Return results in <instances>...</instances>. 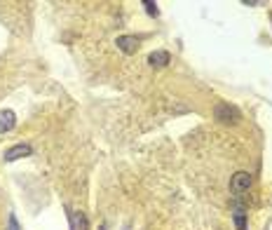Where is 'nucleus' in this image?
Here are the masks:
<instances>
[{
    "mask_svg": "<svg viewBox=\"0 0 272 230\" xmlns=\"http://www.w3.org/2000/svg\"><path fill=\"white\" fill-rule=\"evenodd\" d=\"M214 118H216L218 122H223V125H235V122L242 120V113H239L235 106H230V103H216Z\"/></svg>",
    "mask_w": 272,
    "mask_h": 230,
    "instance_id": "nucleus-1",
    "label": "nucleus"
},
{
    "mask_svg": "<svg viewBox=\"0 0 272 230\" xmlns=\"http://www.w3.org/2000/svg\"><path fill=\"white\" fill-rule=\"evenodd\" d=\"M249 188H251V174H249V171H237V174L230 179V193L237 195V197L249 193Z\"/></svg>",
    "mask_w": 272,
    "mask_h": 230,
    "instance_id": "nucleus-2",
    "label": "nucleus"
},
{
    "mask_svg": "<svg viewBox=\"0 0 272 230\" xmlns=\"http://www.w3.org/2000/svg\"><path fill=\"white\" fill-rule=\"evenodd\" d=\"M115 45H117V49H120V52H125V54H134V52L141 47V38H136V36H120L117 40H115Z\"/></svg>",
    "mask_w": 272,
    "mask_h": 230,
    "instance_id": "nucleus-3",
    "label": "nucleus"
},
{
    "mask_svg": "<svg viewBox=\"0 0 272 230\" xmlns=\"http://www.w3.org/2000/svg\"><path fill=\"white\" fill-rule=\"evenodd\" d=\"M14 125H17V115H14V110H10V108L0 110V134L12 132Z\"/></svg>",
    "mask_w": 272,
    "mask_h": 230,
    "instance_id": "nucleus-4",
    "label": "nucleus"
},
{
    "mask_svg": "<svg viewBox=\"0 0 272 230\" xmlns=\"http://www.w3.org/2000/svg\"><path fill=\"white\" fill-rule=\"evenodd\" d=\"M26 155H31V146L17 143V146H12V148H7L5 151V162H14V160L26 158Z\"/></svg>",
    "mask_w": 272,
    "mask_h": 230,
    "instance_id": "nucleus-5",
    "label": "nucleus"
},
{
    "mask_svg": "<svg viewBox=\"0 0 272 230\" xmlns=\"http://www.w3.org/2000/svg\"><path fill=\"white\" fill-rule=\"evenodd\" d=\"M171 61V56H169V52H164V49H158V52H153L150 56H148V64H150L153 68H162V66H167Z\"/></svg>",
    "mask_w": 272,
    "mask_h": 230,
    "instance_id": "nucleus-6",
    "label": "nucleus"
},
{
    "mask_svg": "<svg viewBox=\"0 0 272 230\" xmlns=\"http://www.w3.org/2000/svg\"><path fill=\"white\" fill-rule=\"evenodd\" d=\"M71 230H89V221L82 212H71Z\"/></svg>",
    "mask_w": 272,
    "mask_h": 230,
    "instance_id": "nucleus-7",
    "label": "nucleus"
},
{
    "mask_svg": "<svg viewBox=\"0 0 272 230\" xmlns=\"http://www.w3.org/2000/svg\"><path fill=\"white\" fill-rule=\"evenodd\" d=\"M232 218H235L237 230H249V228H247V214H244V209H235Z\"/></svg>",
    "mask_w": 272,
    "mask_h": 230,
    "instance_id": "nucleus-8",
    "label": "nucleus"
},
{
    "mask_svg": "<svg viewBox=\"0 0 272 230\" xmlns=\"http://www.w3.org/2000/svg\"><path fill=\"white\" fill-rule=\"evenodd\" d=\"M143 7H145V12L150 14V17H158V14H160V10H158V5H155V3H148V0H145Z\"/></svg>",
    "mask_w": 272,
    "mask_h": 230,
    "instance_id": "nucleus-9",
    "label": "nucleus"
},
{
    "mask_svg": "<svg viewBox=\"0 0 272 230\" xmlns=\"http://www.w3.org/2000/svg\"><path fill=\"white\" fill-rule=\"evenodd\" d=\"M7 230H19V223H17V216H14V214L7 216Z\"/></svg>",
    "mask_w": 272,
    "mask_h": 230,
    "instance_id": "nucleus-10",
    "label": "nucleus"
}]
</instances>
